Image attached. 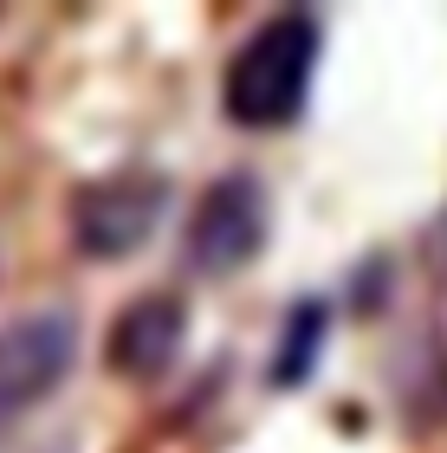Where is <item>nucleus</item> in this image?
I'll list each match as a JSON object with an SVG mask.
<instances>
[{
  "instance_id": "1",
  "label": "nucleus",
  "mask_w": 447,
  "mask_h": 453,
  "mask_svg": "<svg viewBox=\"0 0 447 453\" xmlns=\"http://www.w3.org/2000/svg\"><path fill=\"white\" fill-rule=\"evenodd\" d=\"M318 58H324V19L312 7L266 13L220 72L227 123H240V130H292L304 117V97H312Z\"/></svg>"
},
{
  "instance_id": "2",
  "label": "nucleus",
  "mask_w": 447,
  "mask_h": 453,
  "mask_svg": "<svg viewBox=\"0 0 447 453\" xmlns=\"http://www.w3.org/2000/svg\"><path fill=\"white\" fill-rule=\"evenodd\" d=\"M266 234H273L266 181L253 169H227L195 195L189 226H181V265L195 279H240L266 253Z\"/></svg>"
},
{
  "instance_id": "3",
  "label": "nucleus",
  "mask_w": 447,
  "mask_h": 453,
  "mask_svg": "<svg viewBox=\"0 0 447 453\" xmlns=\"http://www.w3.org/2000/svg\"><path fill=\"white\" fill-rule=\"evenodd\" d=\"M162 214H169V175H156V169H111V175L85 181V188H72V201H66L72 246L97 265L143 253Z\"/></svg>"
},
{
  "instance_id": "4",
  "label": "nucleus",
  "mask_w": 447,
  "mask_h": 453,
  "mask_svg": "<svg viewBox=\"0 0 447 453\" xmlns=\"http://www.w3.org/2000/svg\"><path fill=\"white\" fill-rule=\"evenodd\" d=\"M189 298L181 292H136L104 331V369L130 388H150L175 376L181 349H189Z\"/></svg>"
},
{
  "instance_id": "5",
  "label": "nucleus",
  "mask_w": 447,
  "mask_h": 453,
  "mask_svg": "<svg viewBox=\"0 0 447 453\" xmlns=\"http://www.w3.org/2000/svg\"><path fill=\"white\" fill-rule=\"evenodd\" d=\"M78 357V318L72 311H27L0 331V415L46 402L72 376Z\"/></svg>"
},
{
  "instance_id": "6",
  "label": "nucleus",
  "mask_w": 447,
  "mask_h": 453,
  "mask_svg": "<svg viewBox=\"0 0 447 453\" xmlns=\"http://www.w3.org/2000/svg\"><path fill=\"white\" fill-rule=\"evenodd\" d=\"M324 343H331V304L324 298H298L286 311V324H279V337H273L266 388H304L312 369H318V357H324Z\"/></svg>"
}]
</instances>
